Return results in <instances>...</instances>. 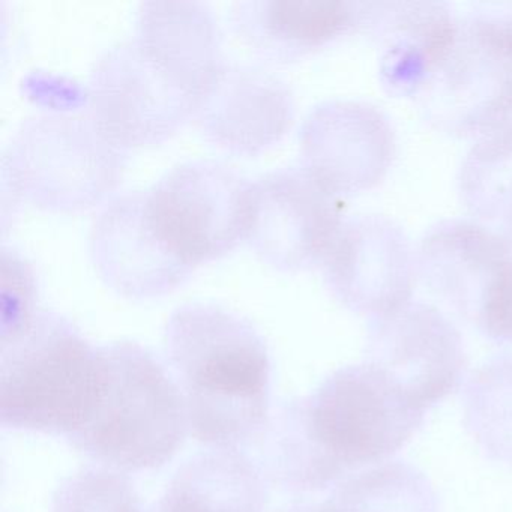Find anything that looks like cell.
<instances>
[{"instance_id": "6da1fadb", "label": "cell", "mask_w": 512, "mask_h": 512, "mask_svg": "<svg viewBox=\"0 0 512 512\" xmlns=\"http://www.w3.org/2000/svg\"><path fill=\"white\" fill-rule=\"evenodd\" d=\"M164 346L191 436L212 448L257 439L271 416V361L257 329L221 305L187 302L167 320Z\"/></svg>"}, {"instance_id": "7a4b0ae2", "label": "cell", "mask_w": 512, "mask_h": 512, "mask_svg": "<svg viewBox=\"0 0 512 512\" xmlns=\"http://www.w3.org/2000/svg\"><path fill=\"white\" fill-rule=\"evenodd\" d=\"M98 356L104 376L100 401L68 442L116 472L169 463L190 433L178 383L148 349L133 341L98 347Z\"/></svg>"}, {"instance_id": "3957f363", "label": "cell", "mask_w": 512, "mask_h": 512, "mask_svg": "<svg viewBox=\"0 0 512 512\" xmlns=\"http://www.w3.org/2000/svg\"><path fill=\"white\" fill-rule=\"evenodd\" d=\"M103 382L98 347L67 317L40 310L2 341L0 421L13 430L70 437L91 419Z\"/></svg>"}, {"instance_id": "277c9868", "label": "cell", "mask_w": 512, "mask_h": 512, "mask_svg": "<svg viewBox=\"0 0 512 512\" xmlns=\"http://www.w3.org/2000/svg\"><path fill=\"white\" fill-rule=\"evenodd\" d=\"M290 403L305 433L346 478L404 448L427 415L365 362L334 371L313 394Z\"/></svg>"}, {"instance_id": "5b68a950", "label": "cell", "mask_w": 512, "mask_h": 512, "mask_svg": "<svg viewBox=\"0 0 512 512\" xmlns=\"http://www.w3.org/2000/svg\"><path fill=\"white\" fill-rule=\"evenodd\" d=\"M143 200L155 232L194 271L247 239L254 181L221 161H185L143 188Z\"/></svg>"}, {"instance_id": "8992f818", "label": "cell", "mask_w": 512, "mask_h": 512, "mask_svg": "<svg viewBox=\"0 0 512 512\" xmlns=\"http://www.w3.org/2000/svg\"><path fill=\"white\" fill-rule=\"evenodd\" d=\"M418 277L488 340L512 344V242L478 221L449 218L427 229Z\"/></svg>"}, {"instance_id": "52a82bcc", "label": "cell", "mask_w": 512, "mask_h": 512, "mask_svg": "<svg viewBox=\"0 0 512 512\" xmlns=\"http://www.w3.org/2000/svg\"><path fill=\"white\" fill-rule=\"evenodd\" d=\"M364 362L428 410L460 388L467 355L460 331L439 308L410 301L371 320Z\"/></svg>"}, {"instance_id": "ba28073f", "label": "cell", "mask_w": 512, "mask_h": 512, "mask_svg": "<svg viewBox=\"0 0 512 512\" xmlns=\"http://www.w3.org/2000/svg\"><path fill=\"white\" fill-rule=\"evenodd\" d=\"M344 221V202L304 166L254 181L247 241L263 262L281 271L322 265Z\"/></svg>"}, {"instance_id": "9c48e42d", "label": "cell", "mask_w": 512, "mask_h": 512, "mask_svg": "<svg viewBox=\"0 0 512 512\" xmlns=\"http://www.w3.org/2000/svg\"><path fill=\"white\" fill-rule=\"evenodd\" d=\"M416 106L434 130L460 139L485 136L512 121V53L460 19L457 41Z\"/></svg>"}, {"instance_id": "30bf717a", "label": "cell", "mask_w": 512, "mask_h": 512, "mask_svg": "<svg viewBox=\"0 0 512 512\" xmlns=\"http://www.w3.org/2000/svg\"><path fill=\"white\" fill-rule=\"evenodd\" d=\"M338 302L371 320L412 301L418 262L406 230L382 214L347 218L322 263Z\"/></svg>"}, {"instance_id": "8fae6325", "label": "cell", "mask_w": 512, "mask_h": 512, "mask_svg": "<svg viewBox=\"0 0 512 512\" xmlns=\"http://www.w3.org/2000/svg\"><path fill=\"white\" fill-rule=\"evenodd\" d=\"M302 148V166L343 199L383 181L397 140L388 116L373 104L332 101L311 113Z\"/></svg>"}, {"instance_id": "7c38bea8", "label": "cell", "mask_w": 512, "mask_h": 512, "mask_svg": "<svg viewBox=\"0 0 512 512\" xmlns=\"http://www.w3.org/2000/svg\"><path fill=\"white\" fill-rule=\"evenodd\" d=\"M361 31L379 52V79L394 97L416 98L457 41L448 2H361Z\"/></svg>"}, {"instance_id": "4fadbf2b", "label": "cell", "mask_w": 512, "mask_h": 512, "mask_svg": "<svg viewBox=\"0 0 512 512\" xmlns=\"http://www.w3.org/2000/svg\"><path fill=\"white\" fill-rule=\"evenodd\" d=\"M89 250L107 286L131 299L166 295L194 272L155 232L143 190L127 191L104 206L92 224Z\"/></svg>"}, {"instance_id": "5bb4252c", "label": "cell", "mask_w": 512, "mask_h": 512, "mask_svg": "<svg viewBox=\"0 0 512 512\" xmlns=\"http://www.w3.org/2000/svg\"><path fill=\"white\" fill-rule=\"evenodd\" d=\"M229 20L257 56L289 64L361 31V2L244 0L230 5Z\"/></svg>"}, {"instance_id": "9a60e30c", "label": "cell", "mask_w": 512, "mask_h": 512, "mask_svg": "<svg viewBox=\"0 0 512 512\" xmlns=\"http://www.w3.org/2000/svg\"><path fill=\"white\" fill-rule=\"evenodd\" d=\"M268 487L239 448H212L185 461L145 512H263Z\"/></svg>"}, {"instance_id": "2e32d148", "label": "cell", "mask_w": 512, "mask_h": 512, "mask_svg": "<svg viewBox=\"0 0 512 512\" xmlns=\"http://www.w3.org/2000/svg\"><path fill=\"white\" fill-rule=\"evenodd\" d=\"M329 512H439V497L424 472L406 461H385L338 482Z\"/></svg>"}, {"instance_id": "e0dca14e", "label": "cell", "mask_w": 512, "mask_h": 512, "mask_svg": "<svg viewBox=\"0 0 512 512\" xmlns=\"http://www.w3.org/2000/svg\"><path fill=\"white\" fill-rule=\"evenodd\" d=\"M463 422L488 460L512 466V353L473 371L464 389Z\"/></svg>"}, {"instance_id": "ac0fdd59", "label": "cell", "mask_w": 512, "mask_h": 512, "mask_svg": "<svg viewBox=\"0 0 512 512\" xmlns=\"http://www.w3.org/2000/svg\"><path fill=\"white\" fill-rule=\"evenodd\" d=\"M461 202L482 221H505L512 212V121L469 149L457 176Z\"/></svg>"}, {"instance_id": "d6986e66", "label": "cell", "mask_w": 512, "mask_h": 512, "mask_svg": "<svg viewBox=\"0 0 512 512\" xmlns=\"http://www.w3.org/2000/svg\"><path fill=\"white\" fill-rule=\"evenodd\" d=\"M50 512H145L134 485L124 473L85 467L65 479Z\"/></svg>"}, {"instance_id": "ffe728a7", "label": "cell", "mask_w": 512, "mask_h": 512, "mask_svg": "<svg viewBox=\"0 0 512 512\" xmlns=\"http://www.w3.org/2000/svg\"><path fill=\"white\" fill-rule=\"evenodd\" d=\"M40 311L31 265L17 251L2 253V341L26 328Z\"/></svg>"}, {"instance_id": "44dd1931", "label": "cell", "mask_w": 512, "mask_h": 512, "mask_svg": "<svg viewBox=\"0 0 512 512\" xmlns=\"http://www.w3.org/2000/svg\"><path fill=\"white\" fill-rule=\"evenodd\" d=\"M461 20L481 37L512 53V2H473Z\"/></svg>"}, {"instance_id": "7402d4cb", "label": "cell", "mask_w": 512, "mask_h": 512, "mask_svg": "<svg viewBox=\"0 0 512 512\" xmlns=\"http://www.w3.org/2000/svg\"><path fill=\"white\" fill-rule=\"evenodd\" d=\"M277 512H329L328 506L323 503H293L284 506Z\"/></svg>"}]
</instances>
